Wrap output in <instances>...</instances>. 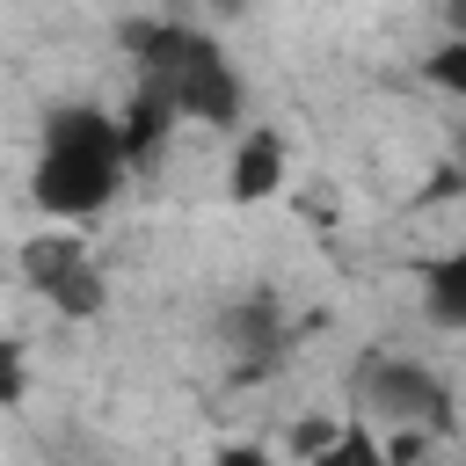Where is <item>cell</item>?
I'll return each mask as SVG.
<instances>
[{
  "instance_id": "obj_1",
  "label": "cell",
  "mask_w": 466,
  "mask_h": 466,
  "mask_svg": "<svg viewBox=\"0 0 466 466\" xmlns=\"http://www.w3.org/2000/svg\"><path fill=\"white\" fill-rule=\"evenodd\" d=\"M124 51L138 66V87H153L175 109V124H211V131L248 124V80L211 29L146 15V22H124Z\"/></svg>"
},
{
  "instance_id": "obj_2",
  "label": "cell",
  "mask_w": 466,
  "mask_h": 466,
  "mask_svg": "<svg viewBox=\"0 0 466 466\" xmlns=\"http://www.w3.org/2000/svg\"><path fill=\"white\" fill-rule=\"evenodd\" d=\"M131 182V153H124V124L102 102H66L44 116L36 138V167H29V204L51 226H80L95 211H109Z\"/></svg>"
},
{
  "instance_id": "obj_3",
  "label": "cell",
  "mask_w": 466,
  "mask_h": 466,
  "mask_svg": "<svg viewBox=\"0 0 466 466\" xmlns=\"http://www.w3.org/2000/svg\"><path fill=\"white\" fill-rule=\"evenodd\" d=\"M15 269H22V284H29L58 320H102V313H109V277H102L87 233H73V226L29 233V240L15 248Z\"/></svg>"
},
{
  "instance_id": "obj_4",
  "label": "cell",
  "mask_w": 466,
  "mask_h": 466,
  "mask_svg": "<svg viewBox=\"0 0 466 466\" xmlns=\"http://www.w3.org/2000/svg\"><path fill=\"white\" fill-rule=\"evenodd\" d=\"M357 408H364L371 422L415 430V437H430V444L459 430L451 386H444L430 364H415V357H364V371H357Z\"/></svg>"
},
{
  "instance_id": "obj_5",
  "label": "cell",
  "mask_w": 466,
  "mask_h": 466,
  "mask_svg": "<svg viewBox=\"0 0 466 466\" xmlns=\"http://www.w3.org/2000/svg\"><path fill=\"white\" fill-rule=\"evenodd\" d=\"M291 175V146L277 124H240L233 131V153H226V197L233 204H269Z\"/></svg>"
},
{
  "instance_id": "obj_6",
  "label": "cell",
  "mask_w": 466,
  "mask_h": 466,
  "mask_svg": "<svg viewBox=\"0 0 466 466\" xmlns=\"http://www.w3.org/2000/svg\"><path fill=\"white\" fill-rule=\"evenodd\" d=\"M415 291H422V313H430L437 328L466 335V248H451V255H430V262L415 269Z\"/></svg>"
},
{
  "instance_id": "obj_7",
  "label": "cell",
  "mask_w": 466,
  "mask_h": 466,
  "mask_svg": "<svg viewBox=\"0 0 466 466\" xmlns=\"http://www.w3.org/2000/svg\"><path fill=\"white\" fill-rule=\"evenodd\" d=\"M218 335H226L233 357H277L284 350V313H277V299H240V306H226Z\"/></svg>"
},
{
  "instance_id": "obj_8",
  "label": "cell",
  "mask_w": 466,
  "mask_h": 466,
  "mask_svg": "<svg viewBox=\"0 0 466 466\" xmlns=\"http://www.w3.org/2000/svg\"><path fill=\"white\" fill-rule=\"evenodd\" d=\"M116 124H124V153H131V167H138V160H153V153L167 146V131H175V109H167L153 87H138V95H131V109H124Z\"/></svg>"
},
{
  "instance_id": "obj_9",
  "label": "cell",
  "mask_w": 466,
  "mask_h": 466,
  "mask_svg": "<svg viewBox=\"0 0 466 466\" xmlns=\"http://www.w3.org/2000/svg\"><path fill=\"white\" fill-rule=\"evenodd\" d=\"M306 466H400V459L386 451V437H379L371 422H342V430H335Z\"/></svg>"
},
{
  "instance_id": "obj_10",
  "label": "cell",
  "mask_w": 466,
  "mask_h": 466,
  "mask_svg": "<svg viewBox=\"0 0 466 466\" xmlns=\"http://www.w3.org/2000/svg\"><path fill=\"white\" fill-rule=\"evenodd\" d=\"M422 80H430V87H444L451 102H466V36H444V44L422 58Z\"/></svg>"
},
{
  "instance_id": "obj_11",
  "label": "cell",
  "mask_w": 466,
  "mask_h": 466,
  "mask_svg": "<svg viewBox=\"0 0 466 466\" xmlns=\"http://www.w3.org/2000/svg\"><path fill=\"white\" fill-rule=\"evenodd\" d=\"M29 400V350L15 335H0V415H15Z\"/></svg>"
},
{
  "instance_id": "obj_12",
  "label": "cell",
  "mask_w": 466,
  "mask_h": 466,
  "mask_svg": "<svg viewBox=\"0 0 466 466\" xmlns=\"http://www.w3.org/2000/svg\"><path fill=\"white\" fill-rule=\"evenodd\" d=\"M211 466H291V459H284V451H269V444L233 437V444H218V451H211Z\"/></svg>"
},
{
  "instance_id": "obj_13",
  "label": "cell",
  "mask_w": 466,
  "mask_h": 466,
  "mask_svg": "<svg viewBox=\"0 0 466 466\" xmlns=\"http://www.w3.org/2000/svg\"><path fill=\"white\" fill-rule=\"evenodd\" d=\"M459 160H466V146H459Z\"/></svg>"
}]
</instances>
